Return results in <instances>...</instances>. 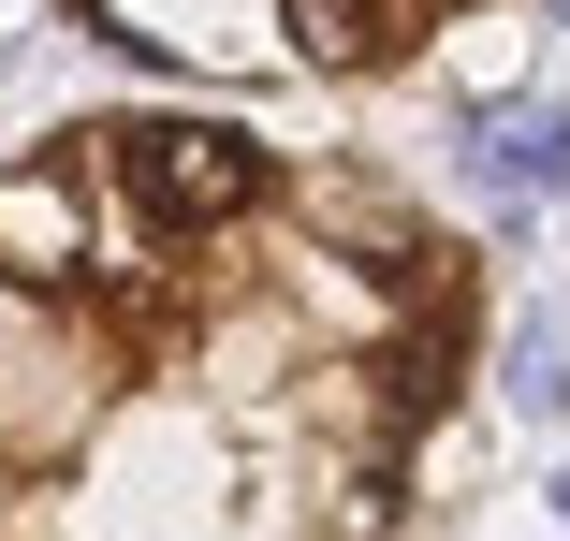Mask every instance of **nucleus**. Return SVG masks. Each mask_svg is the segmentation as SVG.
I'll return each instance as SVG.
<instances>
[{
	"label": "nucleus",
	"instance_id": "obj_4",
	"mask_svg": "<svg viewBox=\"0 0 570 541\" xmlns=\"http://www.w3.org/2000/svg\"><path fill=\"white\" fill-rule=\"evenodd\" d=\"M278 16H293V45H307L322 73H352V59L381 45V16H366V0H278Z\"/></svg>",
	"mask_w": 570,
	"mask_h": 541
},
{
	"label": "nucleus",
	"instance_id": "obj_3",
	"mask_svg": "<svg viewBox=\"0 0 570 541\" xmlns=\"http://www.w3.org/2000/svg\"><path fill=\"white\" fill-rule=\"evenodd\" d=\"M453 161H469L498 205H556L570 190V102H483V118L453 132Z\"/></svg>",
	"mask_w": 570,
	"mask_h": 541
},
{
	"label": "nucleus",
	"instance_id": "obj_1",
	"mask_svg": "<svg viewBox=\"0 0 570 541\" xmlns=\"http://www.w3.org/2000/svg\"><path fill=\"white\" fill-rule=\"evenodd\" d=\"M118 190H132L147 235H235L264 205V147H249V118H132Z\"/></svg>",
	"mask_w": 570,
	"mask_h": 541
},
{
	"label": "nucleus",
	"instance_id": "obj_2",
	"mask_svg": "<svg viewBox=\"0 0 570 541\" xmlns=\"http://www.w3.org/2000/svg\"><path fill=\"white\" fill-rule=\"evenodd\" d=\"M88 264H102V235H88L73 147L16 161V176H0V278H16V293H88Z\"/></svg>",
	"mask_w": 570,
	"mask_h": 541
},
{
	"label": "nucleus",
	"instance_id": "obj_5",
	"mask_svg": "<svg viewBox=\"0 0 570 541\" xmlns=\"http://www.w3.org/2000/svg\"><path fill=\"white\" fill-rule=\"evenodd\" d=\"M512 410H570V322H527V337H512Z\"/></svg>",
	"mask_w": 570,
	"mask_h": 541
}]
</instances>
